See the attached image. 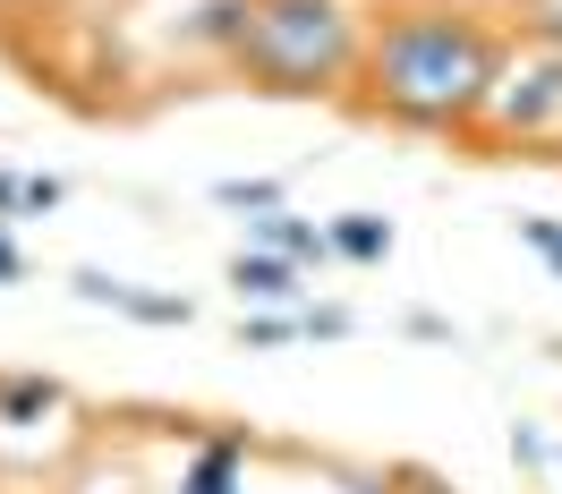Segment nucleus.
Here are the masks:
<instances>
[{
	"mask_svg": "<svg viewBox=\"0 0 562 494\" xmlns=\"http://www.w3.org/2000/svg\"><path fill=\"white\" fill-rule=\"evenodd\" d=\"M358 86H367V111H384L392 128L452 137L486 120L494 86H503V43L460 9H401L375 26Z\"/></svg>",
	"mask_w": 562,
	"mask_h": 494,
	"instance_id": "1",
	"label": "nucleus"
},
{
	"mask_svg": "<svg viewBox=\"0 0 562 494\" xmlns=\"http://www.w3.org/2000/svg\"><path fill=\"white\" fill-rule=\"evenodd\" d=\"M367 26L350 0H256V35L239 52V77L281 103H333L367 77Z\"/></svg>",
	"mask_w": 562,
	"mask_h": 494,
	"instance_id": "2",
	"label": "nucleus"
},
{
	"mask_svg": "<svg viewBox=\"0 0 562 494\" xmlns=\"http://www.w3.org/2000/svg\"><path fill=\"white\" fill-rule=\"evenodd\" d=\"M486 120L503 128V137H554L562 128V52H537V60H520V69H503Z\"/></svg>",
	"mask_w": 562,
	"mask_h": 494,
	"instance_id": "3",
	"label": "nucleus"
},
{
	"mask_svg": "<svg viewBox=\"0 0 562 494\" xmlns=\"http://www.w3.org/2000/svg\"><path fill=\"white\" fill-rule=\"evenodd\" d=\"M69 290L86 299V307H111V316L145 324V333H188V324H196V299H179V290H145V282H120V273H103V265H77Z\"/></svg>",
	"mask_w": 562,
	"mask_h": 494,
	"instance_id": "4",
	"label": "nucleus"
},
{
	"mask_svg": "<svg viewBox=\"0 0 562 494\" xmlns=\"http://www.w3.org/2000/svg\"><path fill=\"white\" fill-rule=\"evenodd\" d=\"M247 35H256V0H188V18H179V52H196V60L239 69Z\"/></svg>",
	"mask_w": 562,
	"mask_h": 494,
	"instance_id": "5",
	"label": "nucleus"
},
{
	"mask_svg": "<svg viewBox=\"0 0 562 494\" xmlns=\"http://www.w3.org/2000/svg\"><path fill=\"white\" fill-rule=\"evenodd\" d=\"M247 247H273V256H290V265H299V273H307V265H333V231H324V222H307V213H256V222H247Z\"/></svg>",
	"mask_w": 562,
	"mask_h": 494,
	"instance_id": "6",
	"label": "nucleus"
},
{
	"mask_svg": "<svg viewBox=\"0 0 562 494\" xmlns=\"http://www.w3.org/2000/svg\"><path fill=\"white\" fill-rule=\"evenodd\" d=\"M179 494H247V444L239 435H205L179 460Z\"/></svg>",
	"mask_w": 562,
	"mask_h": 494,
	"instance_id": "7",
	"label": "nucleus"
},
{
	"mask_svg": "<svg viewBox=\"0 0 562 494\" xmlns=\"http://www.w3.org/2000/svg\"><path fill=\"white\" fill-rule=\"evenodd\" d=\"M231 290H239V307H290L299 299V265L273 256V247H239L231 256Z\"/></svg>",
	"mask_w": 562,
	"mask_h": 494,
	"instance_id": "8",
	"label": "nucleus"
},
{
	"mask_svg": "<svg viewBox=\"0 0 562 494\" xmlns=\"http://www.w3.org/2000/svg\"><path fill=\"white\" fill-rule=\"evenodd\" d=\"M324 231H333V256H341V265H384L392 256V222L384 213H333Z\"/></svg>",
	"mask_w": 562,
	"mask_h": 494,
	"instance_id": "9",
	"label": "nucleus"
},
{
	"mask_svg": "<svg viewBox=\"0 0 562 494\" xmlns=\"http://www.w3.org/2000/svg\"><path fill=\"white\" fill-rule=\"evenodd\" d=\"M60 401V375H0V426H43Z\"/></svg>",
	"mask_w": 562,
	"mask_h": 494,
	"instance_id": "10",
	"label": "nucleus"
},
{
	"mask_svg": "<svg viewBox=\"0 0 562 494\" xmlns=\"http://www.w3.org/2000/svg\"><path fill=\"white\" fill-rule=\"evenodd\" d=\"M213 205L222 213H281V179H222Z\"/></svg>",
	"mask_w": 562,
	"mask_h": 494,
	"instance_id": "11",
	"label": "nucleus"
},
{
	"mask_svg": "<svg viewBox=\"0 0 562 494\" xmlns=\"http://www.w3.org/2000/svg\"><path fill=\"white\" fill-rule=\"evenodd\" d=\"M520 26L537 35V52H562V0H520Z\"/></svg>",
	"mask_w": 562,
	"mask_h": 494,
	"instance_id": "12",
	"label": "nucleus"
},
{
	"mask_svg": "<svg viewBox=\"0 0 562 494\" xmlns=\"http://www.w3.org/2000/svg\"><path fill=\"white\" fill-rule=\"evenodd\" d=\"M239 333H247V341H256V350H281V341H299L307 324H299V316H247Z\"/></svg>",
	"mask_w": 562,
	"mask_h": 494,
	"instance_id": "13",
	"label": "nucleus"
},
{
	"mask_svg": "<svg viewBox=\"0 0 562 494\" xmlns=\"http://www.w3.org/2000/svg\"><path fill=\"white\" fill-rule=\"evenodd\" d=\"M520 239L537 247V256H546V273H562V222H546V213H528V222H520Z\"/></svg>",
	"mask_w": 562,
	"mask_h": 494,
	"instance_id": "14",
	"label": "nucleus"
},
{
	"mask_svg": "<svg viewBox=\"0 0 562 494\" xmlns=\"http://www.w3.org/2000/svg\"><path fill=\"white\" fill-rule=\"evenodd\" d=\"M60 197H69V188H60V179H52V171L18 179V213H52V205H60Z\"/></svg>",
	"mask_w": 562,
	"mask_h": 494,
	"instance_id": "15",
	"label": "nucleus"
},
{
	"mask_svg": "<svg viewBox=\"0 0 562 494\" xmlns=\"http://www.w3.org/2000/svg\"><path fill=\"white\" fill-rule=\"evenodd\" d=\"M392 494H460V486L435 478V469H392Z\"/></svg>",
	"mask_w": 562,
	"mask_h": 494,
	"instance_id": "16",
	"label": "nucleus"
},
{
	"mask_svg": "<svg viewBox=\"0 0 562 494\" xmlns=\"http://www.w3.org/2000/svg\"><path fill=\"white\" fill-rule=\"evenodd\" d=\"M9 282H26V247L9 239V222H0V290H9Z\"/></svg>",
	"mask_w": 562,
	"mask_h": 494,
	"instance_id": "17",
	"label": "nucleus"
},
{
	"mask_svg": "<svg viewBox=\"0 0 562 494\" xmlns=\"http://www.w3.org/2000/svg\"><path fill=\"white\" fill-rule=\"evenodd\" d=\"M554 469H562V452H554Z\"/></svg>",
	"mask_w": 562,
	"mask_h": 494,
	"instance_id": "18",
	"label": "nucleus"
}]
</instances>
